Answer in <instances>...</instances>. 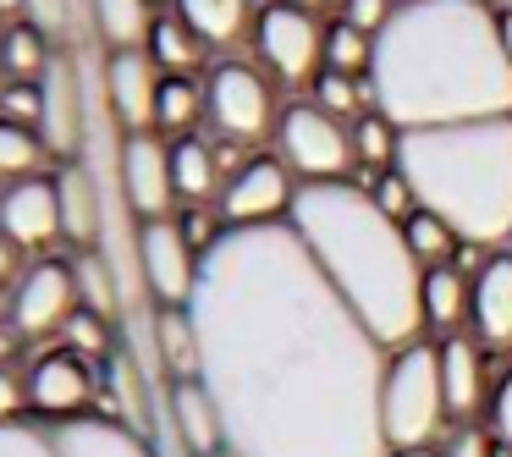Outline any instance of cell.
<instances>
[{
	"label": "cell",
	"mask_w": 512,
	"mask_h": 457,
	"mask_svg": "<svg viewBox=\"0 0 512 457\" xmlns=\"http://www.w3.org/2000/svg\"><path fill=\"white\" fill-rule=\"evenodd\" d=\"M276 149H281V166L303 182H347V171H353V133H347V122L325 116L314 100L281 111Z\"/></svg>",
	"instance_id": "8"
},
{
	"label": "cell",
	"mask_w": 512,
	"mask_h": 457,
	"mask_svg": "<svg viewBox=\"0 0 512 457\" xmlns=\"http://www.w3.org/2000/svg\"><path fill=\"white\" fill-rule=\"evenodd\" d=\"M177 17L204 39V50H226L243 28H254V6L248 0H177Z\"/></svg>",
	"instance_id": "24"
},
{
	"label": "cell",
	"mask_w": 512,
	"mask_h": 457,
	"mask_svg": "<svg viewBox=\"0 0 512 457\" xmlns=\"http://www.w3.org/2000/svg\"><path fill=\"white\" fill-rule=\"evenodd\" d=\"M380 424L386 446L397 452H430V441L446 424L441 391V342H408L386 358V386H380Z\"/></svg>",
	"instance_id": "5"
},
{
	"label": "cell",
	"mask_w": 512,
	"mask_h": 457,
	"mask_svg": "<svg viewBox=\"0 0 512 457\" xmlns=\"http://www.w3.org/2000/svg\"><path fill=\"white\" fill-rule=\"evenodd\" d=\"M94 397V364L72 347H50L28 369V413L34 419H83Z\"/></svg>",
	"instance_id": "14"
},
{
	"label": "cell",
	"mask_w": 512,
	"mask_h": 457,
	"mask_svg": "<svg viewBox=\"0 0 512 457\" xmlns=\"http://www.w3.org/2000/svg\"><path fill=\"white\" fill-rule=\"evenodd\" d=\"M204 116H210V127L226 144H254V138H265L281 122L270 72L259 61H215L204 72Z\"/></svg>",
	"instance_id": "7"
},
{
	"label": "cell",
	"mask_w": 512,
	"mask_h": 457,
	"mask_svg": "<svg viewBox=\"0 0 512 457\" xmlns=\"http://www.w3.org/2000/svg\"><path fill=\"white\" fill-rule=\"evenodd\" d=\"M56 193H61V237H67L72 248H100V188H94V177L83 166H67L56 177Z\"/></svg>",
	"instance_id": "22"
},
{
	"label": "cell",
	"mask_w": 512,
	"mask_h": 457,
	"mask_svg": "<svg viewBox=\"0 0 512 457\" xmlns=\"http://www.w3.org/2000/svg\"><path fill=\"white\" fill-rule=\"evenodd\" d=\"M441 457H496V441L479 424H452V441H446Z\"/></svg>",
	"instance_id": "39"
},
{
	"label": "cell",
	"mask_w": 512,
	"mask_h": 457,
	"mask_svg": "<svg viewBox=\"0 0 512 457\" xmlns=\"http://www.w3.org/2000/svg\"><path fill=\"white\" fill-rule=\"evenodd\" d=\"M226 177H232V171H226V155L210 138H199V133L171 138V188H177V199L188 204V210H204L210 199H221Z\"/></svg>",
	"instance_id": "19"
},
{
	"label": "cell",
	"mask_w": 512,
	"mask_h": 457,
	"mask_svg": "<svg viewBox=\"0 0 512 457\" xmlns=\"http://www.w3.org/2000/svg\"><path fill=\"white\" fill-rule=\"evenodd\" d=\"M83 127H89V105H83V72L72 50H56L39 78V138L56 155H78L83 149Z\"/></svg>",
	"instance_id": "13"
},
{
	"label": "cell",
	"mask_w": 512,
	"mask_h": 457,
	"mask_svg": "<svg viewBox=\"0 0 512 457\" xmlns=\"http://www.w3.org/2000/svg\"><path fill=\"white\" fill-rule=\"evenodd\" d=\"M0 83H6V61H0Z\"/></svg>",
	"instance_id": "49"
},
{
	"label": "cell",
	"mask_w": 512,
	"mask_h": 457,
	"mask_svg": "<svg viewBox=\"0 0 512 457\" xmlns=\"http://www.w3.org/2000/svg\"><path fill=\"white\" fill-rule=\"evenodd\" d=\"M61 336H67L61 347H72V353H83V358H100L105 353V320L94 309H78L67 325H61Z\"/></svg>",
	"instance_id": "36"
},
{
	"label": "cell",
	"mask_w": 512,
	"mask_h": 457,
	"mask_svg": "<svg viewBox=\"0 0 512 457\" xmlns=\"http://www.w3.org/2000/svg\"><path fill=\"white\" fill-rule=\"evenodd\" d=\"M441 391H446V419L474 424L485 402V358L474 336H441Z\"/></svg>",
	"instance_id": "20"
},
{
	"label": "cell",
	"mask_w": 512,
	"mask_h": 457,
	"mask_svg": "<svg viewBox=\"0 0 512 457\" xmlns=\"http://www.w3.org/2000/svg\"><path fill=\"white\" fill-rule=\"evenodd\" d=\"M105 94H111V111L122 116L127 133H155L160 67L149 61V50H122L105 61Z\"/></svg>",
	"instance_id": "17"
},
{
	"label": "cell",
	"mask_w": 512,
	"mask_h": 457,
	"mask_svg": "<svg viewBox=\"0 0 512 457\" xmlns=\"http://www.w3.org/2000/svg\"><path fill=\"white\" fill-rule=\"evenodd\" d=\"M496 34H501V50H507V61H512V6L496 12Z\"/></svg>",
	"instance_id": "45"
},
{
	"label": "cell",
	"mask_w": 512,
	"mask_h": 457,
	"mask_svg": "<svg viewBox=\"0 0 512 457\" xmlns=\"http://www.w3.org/2000/svg\"><path fill=\"white\" fill-rule=\"evenodd\" d=\"M287 226L303 237L342 303L369 325L386 353L419 342L424 331V270L402 221H391L358 182H298Z\"/></svg>",
	"instance_id": "3"
},
{
	"label": "cell",
	"mask_w": 512,
	"mask_h": 457,
	"mask_svg": "<svg viewBox=\"0 0 512 457\" xmlns=\"http://www.w3.org/2000/svg\"><path fill=\"white\" fill-rule=\"evenodd\" d=\"M468 303H474V276H463L457 265L424 270V325L441 336H463Z\"/></svg>",
	"instance_id": "23"
},
{
	"label": "cell",
	"mask_w": 512,
	"mask_h": 457,
	"mask_svg": "<svg viewBox=\"0 0 512 457\" xmlns=\"http://www.w3.org/2000/svg\"><path fill=\"white\" fill-rule=\"evenodd\" d=\"M199 56H204V39L193 34L177 12L155 17V28H149V61H155L166 78H188V72L199 67Z\"/></svg>",
	"instance_id": "27"
},
{
	"label": "cell",
	"mask_w": 512,
	"mask_h": 457,
	"mask_svg": "<svg viewBox=\"0 0 512 457\" xmlns=\"http://www.w3.org/2000/svg\"><path fill=\"white\" fill-rule=\"evenodd\" d=\"M0 457H155V446L116 413L83 419H23L0 424Z\"/></svg>",
	"instance_id": "6"
},
{
	"label": "cell",
	"mask_w": 512,
	"mask_h": 457,
	"mask_svg": "<svg viewBox=\"0 0 512 457\" xmlns=\"http://www.w3.org/2000/svg\"><path fill=\"white\" fill-rule=\"evenodd\" d=\"M199 259L204 254L188 243L182 221H171V215L138 226V276L160 309H188L193 287H199Z\"/></svg>",
	"instance_id": "12"
},
{
	"label": "cell",
	"mask_w": 512,
	"mask_h": 457,
	"mask_svg": "<svg viewBox=\"0 0 512 457\" xmlns=\"http://www.w3.org/2000/svg\"><path fill=\"white\" fill-rule=\"evenodd\" d=\"M39 160H45V138L34 127H17V122H0V182L12 188L23 177H39Z\"/></svg>",
	"instance_id": "33"
},
{
	"label": "cell",
	"mask_w": 512,
	"mask_h": 457,
	"mask_svg": "<svg viewBox=\"0 0 512 457\" xmlns=\"http://www.w3.org/2000/svg\"><path fill=\"white\" fill-rule=\"evenodd\" d=\"M28 413V375L17 369H0V424H12Z\"/></svg>",
	"instance_id": "40"
},
{
	"label": "cell",
	"mask_w": 512,
	"mask_h": 457,
	"mask_svg": "<svg viewBox=\"0 0 512 457\" xmlns=\"http://www.w3.org/2000/svg\"><path fill=\"white\" fill-rule=\"evenodd\" d=\"M122 199L133 204L144 221H160L177 199L171 188V144H160L155 133H127L122 144Z\"/></svg>",
	"instance_id": "16"
},
{
	"label": "cell",
	"mask_w": 512,
	"mask_h": 457,
	"mask_svg": "<svg viewBox=\"0 0 512 457\" xmlns=\"http://www.w3.org/2000/svg\"><path fill=\"white\" fill-rule=\"evenodd\" d=\"M72 276H78L83 309H94L100 320H111V314L122 309V298H116V270H111V259H105V254H94V248L72 254Z\"/></svg>",
	"instance_id": "32"
},
{
	"label": "cell",
	"mask_w": 512,
	"mask_h": 457,
	"mask_svg": "<svg viewBox=\"0 0 512 457\" xmlns=\"http://www.w3.org/2000/svg\"><path fill=\"white\" fill-rule=\"evenodd\" d=\"M474 342L507 347L512 342V254H490L474 270V303H468Z\"/></svg>",
	"instance_id": "18"
},
{
	"label": "cell",
	"mask_w": 512,
	"mask_h": 457,
	"mask_svg": "<svg viewBox=\"0 0 512 457\" xmlns=\"http://www.w3.org/2000/svg\"><path fill=\"white\" fill-rule=\"evenodd\" d=\"M402 237H408L413 259H419V270H441V265H452L457 248H463V237H457L452 226L441 221V215H430V210H419L413 221H402Z\"/></svg>",
	"instance_id": "31"
},
{
	"label": "cell",
	"mask_w": 512,
	"mask_h": 457,
	"mask_svg": "<svg viewBox=\"0 0 512 457\" xmlns=\"http://www.w3.org/2000/svg\"><path fill=\"white\" fill-rule=\"evenodd\" d=\"M369 199H375L380 210L391 215V221H413V215H419V199H413L408 177H402L397 166L380 171V177H369Z\"/></svg>",
	"instance_id": "35"
},
{
	"label": "cell",
	"mask_w": 512,
	"mask_h": 457,
	"mask_svg": "<svg viewBox=\"0 0 512 457\" xmlns=\"http://www.w3.org/2000/svg\"><path fill=\"white\" fill-rule=\"evenodd\" d=\"M397 6H402V0H342V23H353L358 34L375 39L380 28H386L391 17H397Z\"/></svg>",
	"instance_id": "38"
},
{
	"label": "cell",
	"mask_w": 512,
	"mask_h": 457,
	"mask_svg": "<svg viewBox=\"0 0 512 457\" xmlns=\"http://www.w3.org/2000/svg\"><path fill=\"white\" fill-rule=\"evenodd\" d=\"M0 325H6V303H0Z\"/></svg>",
	"instance_id": "48"
},
{
	"label": "cell",
	"mask_w": 512,
	"mask_h": 457,
	"mask_svg": "<svg viewBox=\"0 0 512 457\" xmlns=\"http://www.w3.org/2000/svg\"><path fill=\"white\" fill-rule=\"evenodd\" d=\"M347 133H353V166H369L375 177H380V171H391V166H397L402 127L391 122V116L364 111L358 122H347Z\"/></svg>",
	"instance_id": "29"
},
{
	"label": "cell",
	"mask_w": 512,
	"mask_h": 457,
	"mask_svg": "<svg viewBox=\"0 0 512 457\" xmlns=\"http://www.w3.org/2000/svg\"><path fill=\"white\" fill-rule=\"evenodd\" d=\"M17 259H23V248L0 232V287H12V281H17Z\"/></svg>",
	"instance_id": "43"
},
{
	"label": "cell",
	"mask_w": 512,
	"mask_h": 457,
	"mask_svg": "<svg viewBox=\"0 0 512 457\" xmlns=\"http://www.w3.org/2000/svg\"><path fill=\"white\" fill-rule=\"evenodd\" d=\"M397 171L468 248L512 243V116L402 133Z\"/></svg>",
	"instance_id": "4"
},
{
	"label": "cell",
	"mask_w": 512,
	"mask_h": 457,
	"mask_svg": "<svg viewBox=\"0 0 512 457\" xmlns=\"http://www.w3.org/2000/svg\"><path fill=\"white\" fill-rule=\"evenodd\" d=\"M188 320L232 457H391L386 347L287 221L226 232L199 259Z\"/></svg>",
	"instance_id": "1"
},
{
	"label": "cell",
	"mask_w": 512,
	"mask_h": 457,
	"mask_svg": "<svg viewBox=\"0 0 512 457\" xmlns=\"http://www.w3.org/2000/svg\"><path fill=\"white\" fill-rule=\"evenodd\" d=\"M72 17V0H23V23H34L39 34L45 28H67Z\"/></svg>",
	"instance_id": "42"
},
{
	"label": "cell",
	"mask_w": 512,
	"mask_h": 457,
	"mask_svg": "<svg viewBox=\"0 0 512 457\" xmlns=\"http://www.w3.org/2000/svg\"><path fill=\"white\" fill-rule=\"evenodd\" d=\"M490 430H496L501 446H512V369L496 380V391H490Z\"/></svg>",
	"instance_id": "41"
},
{
	"label": "cell",
	"mask_w": 512,
	"mask_h": 457,
	"mask_svg": "<svg viewBox=\"0 0 512 457\" xmlns=\"http://www.w3.org/2000/svg\"><path fill=\"white\" fill-rule=\"evenodd\" d=\"M397 457H441V452H397Z\"/></svg>",
	"instance_id": "47"
},
{
	"label": "cell",
	"mask_w": 512,
	"mask_h": 457,
	"mask_svg": "<svg viewBox=\"0 0 512 457\" xmlns=\"http://www.w3.org/2000/svg\"><path fill=\"white\" fill-rule=\"evenodd\" d=\"M369 61H375V39L358 34L353 23H325V72H347V78H358V72H369Z\"/></svg>",
	"instance_id": "34"
},
{
	"label": "cell",
	"mask_w": 512,
	"mask_h": 457,
	"mask_svg": "<svg viewBox=\"0 0 512 457\" xmlns=\"http://www.w3.org/2000/svg\"><path fill=\"white\" fill-rule=\"evenodd\" d=\"M298 182L281 166V155H254L243 166H232L221 188V221L226 232H248V226H281L292 215Z\"/></svg>",
	"instance_id": "11"
},
{
	"label": "cell",
	"mask_w": 512,
	"mask_h": 457,
	"mask_svg": "<svg viewBox=\"0 0 512 457\" xmlns=\"http://www.w3.org/2000/svg\"><path fill=\"white\" fill-rule=\"evenodd\" d=\"M292 6H303V12H320L325 0H292Z\"/></svg>",
	"instance_id": "46"
},
{
	"label": "cell",
	"mask_w": 512,
	"mask_h": 457,
	"mask_svg": "<svg viewBox=\"0 0 512 457\" xmlns=\"http://www.w3.org/2000/svg\"><path fill=\"white\" fill-rule=\"evenodd\" d=\"M0 122H17L39 133V83H6L0 89Z\"/></svg>",
	"instance_id": "37"
},
{
	"label": "cell",
	"mask_w": 512,
	"mask_h": 457,
	"mask_svg": "<svg viewBox=\"0 0 512 457\" xmlns=\"http://www.w3.org/2000/svg\"><path fill=\"white\" fill-rule=\"evenodd\" d=\"M204 116V83L199 78H166L160 72V100H155V127L171 138L193 133V122Z\"/></svg>",
	"instance_id": "30"
},
{
	"label": "cell",
	"mask_w": 512,
	"mask_h": 457,
	"mask_svg": "<svg viewBox=\"0 0 512 457\" xmlns=\"http://www.w3.org/2000/svg\"><path fill=\"white\" fill-rule=\"evenodd\" d=\"M254 56L281 83H314L325 67V28L292 0H265L254 17Z\"/></svg>",
	"instance_id": "9"
},
{
	"label": "cell",
	"mask_w": 512,
	"mask_h": 457,
	"mask_svg": "<svg viewBox=\"0 0 512 457\" xmlns=\"http://www.w3.org/2000/svg\"><path fill=\"white\" fill-rule=\"evenodd\" d=\"M507 6H512V0H507Z\"/></svg>",
	"instance_id": "51"
},
{
	"label": "cell",
	"mask_w": 512,
	"mask_h": 457,
	"mask_svg": "<svg viewBox=\"0 0 512 457\" xmlns=\"http://www.w3.org/2000/svg\"><path fill=\"white\" fill-rule=\"evenodd\" d=\"M221 457H232V452H221Z\"/></svg>",
	"instance_id": "50"
},
{
	"label": "cell",
	"mask_w": 512,
	"mask_h": 457,
	"mask_svg": "<svg viewBox=\"0 0 512 457\" xmlns=\"http://www.w3.org/2000/svg\"><path fill=\"white\" fill-rule=\"evenodd\" d=\"M171 424H177V441L188 457H221L226 452V430L215 397L204 391V380H177L171 386Z\"/></svg>",
	"instance_id": "21"
},
{
	"label": "cell",
	"mask_w": 512,
	"mask_h": 457,
	"mask_svg": "<svg viewBox=\"0 0 512 457\" xmlns=\"http://www.w3.org/2000/svg\"><path fill=\"white\" fill-rule=\"evenodd\" d=\"M375 111L402 133L512 116V61L485 0H402L375 34Z\"/></svg>",
	"instance_id": "2"
},
{
	"label": "cell",
	"mask_w": 512,
	"mask_h": 457,
	"mask_svg": "<svg viewBox=\"0 0 512 457\" xmlns=\"http://www.w3.org/2000/svg\"><path fill=\"white\" fill-rule=\"evenodd\" d=\"M78 309H83V298H78L72 259H34V265L12 281V292H6V320H12V331L23 336V342L28 336L61 331Z\"/></svg>",
	"instance_id": "10"
},
{
	"label": "cell",
	"mask_w": 512,
	"mask_h": 457,
	"mask_svg": "<svg viewBox=\"0 0 512 457\" xmlns=\"http://www.w3.org/2000/svg\"><path fill=\"white\" fill-rule=\"evenodd\" d=\"M155 347L171 380H199V331H193L188 309H160L155 314Z\"/></svg>",
	"instance_id": "26"
},
{
	"label": "cell",
	"mask_w": 512,
	"mask_h": 457,
	"mask_svg": "<svg viewBox=\"0 0 512 457\" xmlns=\"http://www.w3.org/2000/svg\"><path fill=\"white\" fill-rule=\"evenodd\" d=\"M50 39L39 34L34 23H6L0 28V61H6V78L12 83H39L50 67Z\"/></svg>",
	"instance_id": "28"
},
{
	"label": "cell",
	"mask_w": 512,
	"mask_h": 457,
	"mask_svg": "<svg viewBox=\"0 0 512 457\" xmlns=\"http://www.w3.org/2000/svg\"><path fill=\"white\" fill-rule=\"evenodd\" d=\"M0 232L17 248H45L61 237V193L56 177H23L12 188H0Z\"/></svg>",
	"instance_id": "15"
},
{
	"label": "cell",
	"mask_w": 512,
	"mask_h": 457,
	"mask_svg": "<svg viewBox=\"0 0 512 457\" xmlns=\"http://www.w3.org/2000/svg\"><path fill=\"white\" fill-rule=\"evenodd\" d=\"M17 347H23V336H17V331H12V320H6V325H0V369H12Z\"/></svg>",
	"instance_id": "44"
},
{
	"label": "cell",
	"mask_w": 512,
	"mask_h": 457,
	"mask_svg": "<svg viewBox=\"0 0 512 457\" xmlns=\"http://www.w3.org/2000/svg\"><path fill=\"white\" fill-rule=\"evenodd\" d=\"M89 12H94V34H100V45L111 56L149 50V28H155L149 0H89Z\"/></svg>",
	"instance_id": "25"
}]
</instances>
